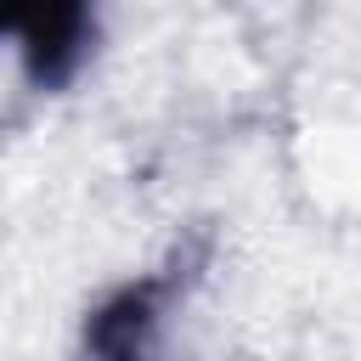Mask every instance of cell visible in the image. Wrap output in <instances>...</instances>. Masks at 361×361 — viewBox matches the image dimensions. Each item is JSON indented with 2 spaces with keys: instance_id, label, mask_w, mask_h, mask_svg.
I'll return each instance as SVG.
<instances>
[{
  "instance_id": "7a4b0ae2",
  "label": "cell",
  "mask_w": 361,
  "mask_h": 361,
  "mask_svg": "<svg viewBox=\"0 0 361 361\" xmlns=\"http://www.w3.org/2000/svg\"><path fill=\"white\" fill-rule=\"evenodd\" d=\"M102 361H141V350H113V355H102Z\"/></svg>"
},
{
  "instance_id": "6da1fadb",
  "label": "cell",
  "mask_w": 361,
  "mask_h": 361,
  "mask_svg": "<svg viewBox=\"0 0 361 361\" xmlns=\"http://www.w3.org/2000/svg\"><path fill=\"white\" fill-rule=\"evenodd\" d=\"M0 17L39 85H62L73 73L90 34V0H0Z\"/></svg>"
}]
</instances>
